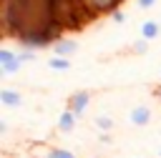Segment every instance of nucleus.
I'll return each mask as SVG.
<instances>
[{"label":"nucleus","mask_w":161,"mask_h":158,"mask_svg":"<svg viewBox=\"0 0 161 158\" xmlns=\"http://www.w3.org/2000/svg\"><path fill=\"white\" fill-rule=\"evenodd\" d=\"M75 120H78V115H75L73 110L65 108V110L60 113V118H58V128H60L63 133H70V130L75 128Z\"/></svg>","instance_id":"obj_6"},{"label":"nucleus","mask_w":161,"mask_h":158,"mask_svg":"<svg viewBox=\"0 0 161 158\" xmlns=\"http://www.w3.org/2000/svg\"><path fill=\"white\" fill-rule=\"evenodd\" d=\"M153 95H156V98H158V100H161V85H158V88H156V90H153Z\"/></svg>","instance_id":"obj_16"},{"label":"nucleus","mask_w":161,"mask_h":158,"mask_svg":"<svg viewBox=\"0 0 161 158\" xmlns=\"http://www.w3.org/2000/svg\"><path fill=\"white\" fill-rule=\"evenodd\" d=\"M48 158H75L70 150H65V148H50L48 150Z\"/></svg>","instance_id":"obj_10"},{"label":"nucleus","mask_w":161,"mask_h":158,"mask_svg":"<svg viewBox=\"0 0 161 158\" xmlns=\"http://www.w3.org/2000/svg\"><path fill=\"white\" fill-rule=\"evenodd\" d=\"M48 65H50L53 70H58V73H65V70L70 68V63H68V58H58V55H53V58L48 60Z\"/></svg>","instance_id":"obj_7"},{"label":"nucleus","mask_w":161,"mask_h":158,"mask_svg":"<svg viewBox=\"0 0 161 158\" xmlns=\"http://www.w3.org/2000/svg\"><path fill=\"white\" fill-rule=\"evenodd\" d=\"M96 125H98L103 133H108V130L113 128V120H111L108 115H98V118H96Z\"/></svg>","instance_id":"obj_9"},{"label":"nucleus","mask_w":161,"mask_h":158,"mask_svg":"<svg viewBox=\"0 0 161 158\" xmlns=\"http://www.w3.org/2000/svg\"><path fill=\"white\" fill-rule=\"evenodd\" d=\"M88 103H91V93H88V90H75V93L68 98L65 108H68V110H73L75 115H83V110L88 108Z\"/></svg>","instance_id":"obj_1"},{"label":"nucleus","mask_w":161,"mask_h":158,"mask_svg":"<svg viewBox=\"0 0 161 158\" xmlns=\"http://www.w3.org/2000/svg\"><path fill=\"white\" fill-rule=\"evenodd\" d=\"M146 50H148V40H143V38H141V40L136 43V53H141V55H143Z\"/></svg>","instance_id":"obj_14"},{"label":"nucleus","mask_w":161,"mask_h":158,"mask_svg":"<svg viewBox=\"0 0 161 158\" xmlns=\"http://www.w3.org/2000/svg\"><path fill=\"white\" fill-rule=\"evenodd\" d=\"M111 20H113V23H126V13H123V10H113V13H111Z\"/></svg>","instance_id":"obj_12"},{"label":"nucleus","mask_w":161,"mask_h":158,"mask_svg":"<svg viewBox=\"0 0 161 158\" xmlns=\"http://www.w3.org/2000/svg\"><path fill=\"white\" fill-rule=\"evenodd\" d=\"M15 58H18L15 50H10V48H0V65H3V63H10V60H15Z\"/></svg>","instance_id":"obj_11"},{"label":"nucleus","mask_w":161,"mask_h":158,"mask_svg":"<svg viewBox=\"0 0 161 158\" xmlns=\"http://www.w3.org/2000/svg\"><path fill=\"white\" fill-rule=\"evenodd\" d=\"M0 103H3L5 108H18V105L23 103V95H20L18 90H13V88H3V90H0Z\"/></svg>","instance_id":"obj_3"},{"label":"nucleus","mask_w":161,"mask_h":158,"mask_svg":"<svg viewBox=\"0 0 161 158\" xmlns=\"http://www.w3.org/2000/svg\"><path fill=\"white\" fill-rule=\"evenodd\" d=\"M73 53H75V43H73V40L60 38L58 43H53V55H58V58H70Z\"/></svg>","instance_id":"obj_4"},{"label":"nucleus","mask_w":161,"mask_h":158,"mask_svg":"<svg viewBox=\"0 0 161 158\" xmlns=\"http://www.w3.org/2000/svg\"><path fill=\"white\" fill-rule=\"evenodd\" d=\"M128 120H131L136 128L148 125V123H151V108H146V105H133L131 113H128Z\"/></svg>","instance_id":"obj_2"},{"label":"nucleus","mask_w":161,"mask_h":158,"mask_svg":"<svg viewBox=\"0 0 161 158\" xmlns=\"http://www.w3.org/2000/svg\"><path fill=\"white\" fill-rule=\"evenodd\" d=\"M158 35H161V23L146 20V23L141 25V38H143V40H156Z\"/></svg>","instance_id":"obj_5"},{"label":"nucleus","mask_w":161,"mask_h":158,"mask_svg":"<svg viewBox=\"0 0 161 158\" xmlns=\"http://www.w3.org/2000/svg\"><path fill=\"white\" fill-rule=\"evenodd\" d=\"M20 65H23V63H20V58H15V60H10V63H3L0 68H3V75H15Z\"/></svg>","instance_id":"obj_8"},{"label":"nucleus","mask_w":161,"mask_h":158,"mask_svg":"<svg viewBox=\"0 0 161 158\" xmlns=\"http://www.w3.org/2000/svg\"><path fill=\"white\" fill-rule=\"evenodd\" d=\"M18 58H20V63H28V60L35 58V53L33 50H23V53H18Z\"/></svg>","instance_id":"obj_13"},{"label":"nucleus","mask_w":161,"mask_h":158,"mask_svg":"<svg viewBox=\"0 0 161 158\" xmlns=\"http://www.w3.org/2000/svg\"><path fill=\"white\" fill-rule=\"evenodd\" d=\"M158 155H161V148H158Z\"/></svg>","instance_id":"obj_17"},{"label":"nucleus","mask_w":161,"mask_h":158,"mask_svg":"<svg viewBox=\"0 0 161 158\" xmlns=\"http://www.w3.org/2000/svg\"><path fill=\"white\" fill-rule=\"evenodd\" d=\"M136 3H138V8H141V10H148V8H153L158 0H136Z\"/></svg>","instance_id":"obj_15"}]
</instances>
